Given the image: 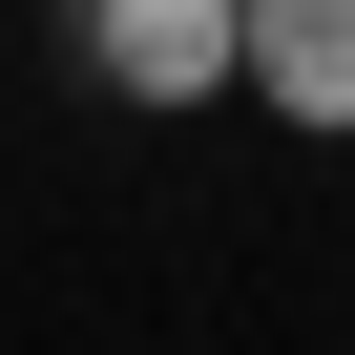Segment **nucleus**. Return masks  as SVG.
Returning a JSON list of instances; mask_svg holds the SVG:
<instances>
[{
	"label": "nucleus",
	"mask_w": 355,
	"mask_h": 355,
	"mask_svg": "<svg viewBox=\"0 0 355 355\" xmlns=\"http://www.w3.org/2000/svg\"><path fill=\"white\" fill-rule=\"evenodd\" d=\"M105 105H230L251 84V0H63Z\"/></svg>",
	"instance_id": "f257e3e1"
},
{
	"label": "nucleus",
	"mask_w": 355,
	"mask_h": 355,
	"mask_svg": "<svg viewBox=\"0 0 355 355\" xmlns=\"http://www.w3.org/2000/svg\"><path fill=\"white\" fill-rule=\"evenodd\" d=\"M251 105L355 146V0H251Z\"/></svg>",
	"instance_id": "f03ea898"
}]
</instances>
